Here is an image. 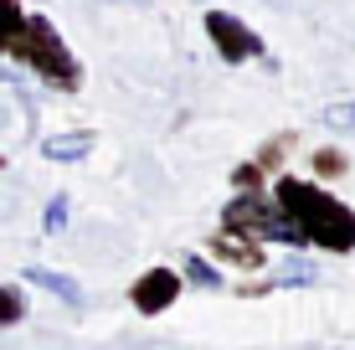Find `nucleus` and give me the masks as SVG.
<instances>
[{
    "label": "nucleus",
    "instance_id": "nucleus-1",
    "mask_svg": "<svg viewBox=\"0 0 355 350\" xmlns=\"http://www.w3.org/2000/svg\"><path fill=\"white\" fill-rule=\"evenodd\" d=\"M273 201H278V211H284L288 222L299 227L304 247H324V252H355V211H350L340 196L320 191L314 180L278 175Z\"/></svg>",
    "mask_w": 355,
    "mask_h": 350
},
{
    "label": "nucleus",
    "instance_id": "nucleus-9",
    "mask_svg": "<svg viewBox=\"0 0 355 350\" xmlns=\"http://www.w3.org/2000/svg\"><path fill=\"white\" fill-rule=\"evenodd\" d=\"M67 216H72V196H67V191H57V196L46 201V211H42V232L46 237L67 232Z\"/></svg>",
    "mask_w": 355,
    "mask_h": 350
},
{
    "label": "nucleus",
    "instance_id": "nucleus-7",
    "mask_svg": "<svg viewBox=\"0 0 355 350\" xmlns=\"http://www.w3.org/2000/svg\"><path fill=\"white\" fill-rule=\"evenodd\" d=\"M42 155L52 165H78L93 155V129H72V134H46L42 139Z\"/></svg>",
    "mask_w": 355,
    "mask_h": 350
},
{
    "label": "nucleus",
    "instance_id": "nucleus-12",
    "mask_svg": "<svg viewBox=\"0 0 355 350\" xmlns=\"http://www.w3.org/2000/svg\"><path fill=\"white\" fill-rule=\"evenodd\" d=\"M288 144H293V134H273V139H268L263 150H258V160H252V165H258L263 175H268V170H278V160H284V150H288Z\"/></svg>",
    "mask_w": 355,
    "mask_h": 350
},
{
    "label": "nucleus",
    "instance_id": "nucleus-3",
    "mask_svg": "<svg viewBox=\"0 0 355 350\" xmlns=\"http://www.w3.org/2000/svg\"><path fill=\"white\" fill-rule=\"evenodd\" d=\"M222 232H237V237H252V243H284V247H304L299 227L278 211L273 196L252 191V196H232L222 207Z\"/></svg>",
    "mask_w": 355,
    "mask_h": 350
},
{
    "label": "nucleus",
    "instance_id": "nucleus-18",
    "mask_svg": "<svg viewBox=\"0 0 355 350\" xmlns=\"http://www.w3.org/2000/svg\"><path fill=\"white\" fill-rule=\"evenodd\" d=\"M119 6H150V0H119Z\"/></svg>",
    "mask_w": 355,
    "mask_h": 350
},
{
    "label": "nucleus",
    "instance_id": "nucleus-15",
    "mask_svg": "<svg viewBox=\"0 0 355 350\" xmlns=\"http://www.w3.org/2000/svg\"><path fill=\"white\" fill-rule=\"evenodd\" d=\"M345 165H350L345 150H320V155H314V170H320V175H335L340 180V175H345Z\"/></svg>",
    "mask_w": 355,
    "mask_h": 350
},
{
    "label": "nucleus",
    "instance_id": "nucleus-19",
    "mask_svg": "<svg viewBox=\"0 0 355 350\" xmlns=\"http://www.w3.org/2000/svg\"><path fill=\"white\" fill-rule=\"evenodd\" d=\"M0 165H6V155H0Z\"/></svg>",
    "mask_w": 355,
    "mask_h": 350
},
{
    "label": "nucleus",
    "instance_id": "nucleus-11",
    "mask_svg": "<svg viewBox=\"0 0 355 350\" xmlns=\"http://www.w3.org/2000/svg\"><path fill=\"white\" fill-rule=\"evenodd\" d=\"M21 21H26V10H21V0H0V57H6L10 36L21 31Z\"/></svg>",
    "mask_w": 355,
    "mask_h": 350
},
{
    "label": "nucleus",
    "instance_id": "nucleus-6",
    "mask_svg": "<svg viewBox=\"0 0 355 350\" xmlns=\"http://www.w3.org/2000/svg\"><path fill=\"white\" fill-rule=\"evenodd\" d=\"M211 258H222L232 263V268H248V273H258L263 268V243H252V237H237V232H211Z\"/></svg>",
    "mask_w": 355,
    "mask_h": 350
},
{
    "label": "nucleus",
    "instance_id": "nucleus-4",
    "mask_svg": "<svg viewBox=\"0 0 355 350\" xmlns=\"http://www.w3.org/2000/svg\"><path fill=\"white\" fill-rule=\"evenodd\" d=\"M201 26H206L216 57H222L227 67H242V62H252V57H263V36L252 31L242 16H232V10H206Z\"/></svg>",
    "mask_w": 355,
    "mask_h": 350
},
{
    "label": "nucleus",
    "instance_id": "nucleus-2",
    "mask_svg": "<svg viewBox=\"0 0 355 350\" xmlns=\"http://www.w3.org/2000/svg\"><path fill=\"white\" fill-rule=\"evenodd\" d=\"M6 57L21 62L36 82H46L52 93H78L83 88V62L72 57V46L62 42V31H57L46 16H31V10H26V21H21L16 36H10Z\"/></svg>",
    "mask_w": 355,
    "mask_h": 350
},
{
    "label": "nucleus",
    "instance_id": "nucleus-17",
    "mask_svg": "<svg viewBox=\"0 0 355 350\" xmlns=\"http://www.w3.org/2000/svg\"><path fill=\"white\" fill-rule=\"evenodd\" d=\"M278 283H314V268H309V263H288Z\"/></svg>",
    "mask_w": 355,
    "mask_h": 350
},
{
    "label": "nucleus",
    "instance_id": "nucleus-10",
    "mask_svg": "<svg viewBox=\"0 0 355 350\" xmlns=\"http://www.w3.org/2000/svg\"><path fill=\"white\" fill-rule=\"evenodd\" d=\"M26 320V294L16 283H0V324H21Z\"/></svg>",
    "mask_w": 355,
    "mask_h": 350
},
{
    "label": "nucleus",
    "instance_id": "nucleus-14",
    "mask_svg": "<svg viewBox=\"0 0 355 350\" xmlns=\"http://www.w3.org/2000/svg\"><path fill=\"white\" fill-rule=\"evenodd\" d=\"M186 273H191L196 288H222V273L206 268V258H186Z\"/></svg>",
    "mask_w": 355,
    "mask_h": 350
},
{
    "label": "nucleus",
    "instance_id": "nucleus-16",
    "mask_svg": "<svg viewBox=\"0 0 355 350\" xmlns=\"http://www.w3.org/2000/svg\"><path fill=\"white\" fill-rule=\"evenodd\" d=\"M324 124L340 129V134H350V129H355V103H329L324 108Z\"/></svg>",
    "mask_w": 355,
    "mask_h": 350
},
{
    "label": "nucleus",
    "instance_id": "nucleus-5",
    "mask_svg": "<svg viewBox=\"0 0 355 350\" xmlns=\"http://www.w3.org/2000/svg\"><path fill=\"white\" fill-rule=\"evenodd\" d=\"M175 299H180V273L175 268H150L129 288V304L139 309V315H165Z\"/></svg>",
    "mask_w": 355,
    "mask_h": 350
},
{
    "label": "nucleus",
    "instance_id": "nucleus-13",
    "mask_svg": "<svg viewBox=\"0 0 355 350\" xmlns=\"http://www.w3.org/2000/svg\"><path fill=\"white\" fill-rule=\"evenodd\" d=\"M263 180H268V175H263V170H258L252 160L232 170V186H237V196H252V191H263Z\"/></svg>",
    "mask_w": 355,
    "mask_h": 350
},
{
    "label": "nucleus",
    "instance_id": "nucleus-8",
    "mask_svg": "<svg viewBox=\"0 0 355 350\" xmlns=\"http://www.w3.org/2000/svg\"><path fill=\"white\" fill-rule=\"evenodd\" d=\"M26 279H31L36 288H46V294H57V299H62V304H72V309L83 304V288L72 283L67 273H57V268H26Z\"/></svg>",
    "mask_w": 355,
    "mask_h": 350
}]
</instances>
